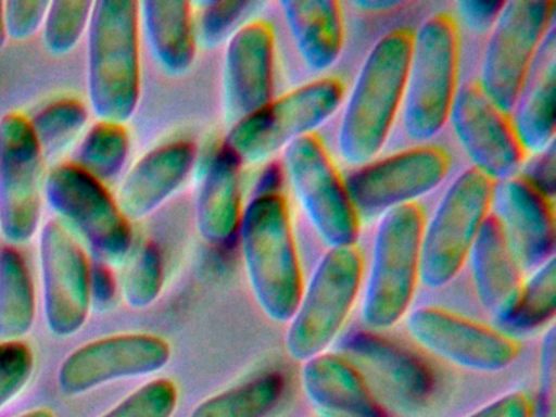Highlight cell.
Returning <instances> with one entry per match:
<instances>
[{
  "label": "cell",
  "instance_id": "cell-1",
  "mask_svg": "<svg viewBox=\"0 0 556 417\" xmlns=\"http://www.w3.org/2000/svg\"><path fill=\"white\" fill-rule=\"evenodd\" d=\"M413 29L395 28L369 49L344 101L338 152L350 165L372 162L402 110Z\"/></svg>",
  "mask_w": 556,
  "mask_h": 417
},
{
  "label": "cell",
  "instance_id": "cell-2",
  "mask_svg": "<svg viewBox=\"0 0 556 417\" xmlns=\"http://www.w3.org/2000/svg\"><path fill=\"white\" fill-rule=\"evenodd\" d=\"M239 233L256 303L273 321H291L305 283L288 198L278 188L258 189L243 207Z\"/></svg>",
  "mask_w": 556,
  "mask_h": 417
},
{
  "label": "cell",
  "instance_id": "cell-3",
  "mask_svg": "<svg viewBox=\"0 0 556 417\" xmlns=\"http://www.w3.org/2000/svg\"><path fill=\"white\" fill-rule=\"evenodd\" d=\"M87 48V88L99 121L125 124L141 100L139 2H93Z\"/></svg>",
  "mask_w": 556,
  "mask_h": 417
},
{
  "label": "cell",
  "instance_id": "cell-4",
  "mask_svg": "<svg viewBox=\"0 0 556 417\" xmlns=\"http://www.w3.org/2000/svg\"><path fill=\"white\" fill-rule=\"evenodd\" d=\"M460 33L454 15L435 12L413 31L403 91V127L409 139L426 142L448 121L458 90Z\"/></svg>",
  "mask_w": 556,
  "mask_h": 417
},
{
  "label": "cell",
  "instance_id": "cell-5",
  "mask_svg": "<svg viewBox=\"0 0 556 417\" xmlns=\"http://www.w3.org/2000/svg\"><path fill=\"white\" fill-rule=\"evenodd\" d=\"M425 212L418 202L380 215L364 283L363 321L374 331L395 326L412 305L419 282Z\"/></svg>",
  "mask_w": 556,
  "mask_h": 417
},
{
  "label": "cell",
  "instance_id": "cell-6",
  "mask_svg": "<svg viewBox=\"0 0 556 417\" xmlns=\"http://www.w3.org/2000/svg\"><path fill=\"white\" fill-rule=\"evenodd\" d=\"M344 84L337 77L301 85L229 127L223 147L240 165L268 162L292 142L317 132L340 110Z\"/></svg>",
  "mask_w": 556,
  "mask_h": 417
},
{
  "label": "cell",
  "instance_id": "cell-7",
  "mask_svg": "<svg viewBox=\"0 0 556 417\" xmlns=\"http://www.w3.org/2000/svg\"><path fill=\"white\" fill-rule=\"evenodd\" d=\"M364 267L357 244L328 248L318 260L286 332V351L294 361L324 354L340 336L359 296Z\"/></svg>",
  "mask_w": 556,
  "mask_h": 417
},
{
  "label": "cell",
  "instance_id": "cell-8",
  "mask_svg": "<svg viewBox=\"0 0 556 417\" xmlns=\"http://www.w3.org/2000/svg\"><path fill=\"white\" fill-rule=\"evenodd\" d=\"M494 181L475 168L464 169L448 185L425 222L419 254V282L441 289L457 277L481 225L491 214Z\"/></svg>",
  "mask_w": 556,
  "mask_h": 417
},
{
  "label": "cell",
  "instance_id": "cell-9",
  "mask_svg": "<svg viewBox=\"0 0 556 417\" xmlns=\"http://www.w3.org/2000/svg\"><path fill=\"white\" fill-rule=\"evenodd\" d=\"M282 160L292 191L318 238L328 248L356 244L361 217L324 139L317 132L301 137L282 152Z\"/></svg>",
  "mask_w": 556,
  "mask_h": 417
},
{
  "label": "cell",
  "instance_id": "cell-10",
  "mask_svg": "<svg viewBox=\"0 0 556 417\" xmlns=\"http://www.w3.org/2000/svg\"><path fill=\"white\" fill-rule=\"evenodd\" d=\"M555 9L553 0H510L490 29L478 84L504 113L513 111L530 64L555 25Z\"/></svg>",
  "mask_w": 556,
  "mask_h": 417
},
{
  "label": "cell",
  "instance_id": "cell-11",
  "mask_svg": "<svg viewBox=\"0 0 556 417\" xmlns=\"http://www.w3.org/2000/svg\"><path fill=\"white\" fill-rule=\"evenodd\" d=\"M50 207L84 238L97 260L125 261L131 251L132 230L102 181L71 163L50 169L45 179Z\"/></svg>",
  "mask_w": 556,
  "mask_h": 417
},
{
  "label": "cell",
  "instance_id": "cell-12",
  "mask_svg": "<svg viewBox=\"0 0 556 417\" xmlns=\"http://www.w3.org/2000/svg\"><path fill=\"white\" fill-rule=\"evenodd\" d=\"M43 159L30 119L0 117V235L11 247L28 243L40 228Z\"/></svg>",
  "mask_w": 556,
  "mask_h": 417
},
{
  "label": "cell",
  "instance_id": "cell-13",
  "mask_svg": "<svg viewBox=\"0 0 556 417\" xmlns=\"http://www.w3.org/2000/svg\"><path fill=\"white\" fill-rule=\"evenodd\" d=\"M451 163L444 147L421 143L361 165L344 185L361 218L380 217L434 191L447 178Z\"/></svg>",
  "mask_w": 556,
  "mask_h": 417
},
{
  "label": "cell",
  "instance_id": "cell-14",
  "mask_svg": "<svg viewBox=\"0 0 556 417\" xmlns=\"http://www.w3.org/2000/svg\"><path fill=\"white\" fill-rule=\"evenodd\" d=\"M406 326L422 349L465 370L496 374L520 354L517 339L441 306H419Z\"/></svg>",
  "mask_w": 556,
  "mask_h": 417
},
{
  "label": "cell",
  "instance_id": "cell-15",
  "mask_svg": "<svg viewBox=\"0 0 556 417\" xmlns=\"http://www.w3.org/2000/svg\"><path fill=\"white\" fill-rule=\"evenodd\" d=\"M448 119L473 163L471 168L494 182L519 175L529 153L517 137L510 114L484 94L478 80L458 87Z\"/></svg>",
  "mask_w": 556,
  "mask_h": 417
},
{
  "label": "cell",
  "instance_id": "cell-16",
  "mask_svg": "<svg viewBox=\"0 0 556 417\" xmlns=\"http://www.w3.org/2000/svg\"><path fill=\"white\" fill-rule=\"evenodd\" d=\"M45 319L51 334L70 338L86 325L90 309V260L60 220H50L40 237Z\"/></svg>",
  "mask_w": 556,
  "mask_h": 417
},
{
  "label": "cell",
  "instance_id": "cell-17",
  "mask_svg": "<svg viewBox=\"0 0 556 417\" xmlns=\"http://www.w3.org/2000/svg\"><path fill=\"white\" fill-rule=\"evenodd\" d=\"M170 357V344L161 336H109L67 355L58 371V384L66 396H80L113 381L155 374Z\"/></svg>",
  "mask_w": 556,
  "mask_h": 417
},
{
  "label": "cell",
  "instance_id": "cell-18",
  "mask_svg": "<svg viewBox=\"0 0 556 417\" xmlns=\"http://www.w3.org/2000/svg\"><path fill=\"white\" fill-rule=\"evenodd\" d=\"M276 35L268 20L253 18L227 41L224 116L229 127L275 98Z\"/></svg>",
  "mask_w": 556,
  "mask_h": 417
},
{
  "label": "cell",
  "instance_id": "cell-19",
  "mask_svg": "<svg viewBox=\"0 0 556 417\" xmlns=\"http://www.w3.org/2000/svg\"><path fill=\"white\" fill-rule=\"evenodd\" d=\"M491 214L500 220L522 270L555 256V204L523 175L494 182Z\"/></svg>",
  "mask_w": 556,
  "mask_h": 417
},
{
  "label": "cell",
  "instance_id": "cell-20",
  "mask_svg": "<svg viewBox=\"0 0 556 417\" xmlns=\"http://www.w3.org/2000/svg\"><path fill=\"white\" fill-rule=\"evenodd\" d=\"M198 149L190 140L155 147L138 160L123 179L119 211L128 220H141L157 211L193 172Z\"/></svg>",
  "mask_w": 556,
  "mask_h": 417
},
{
  "label": "cell",
  "instance_id": "cell-21",
  "mask_svg": "<svg viewBox=\"0 0 556 417\" xmlns=\"http://www.w3.org/2000/svg\"><path fill=\"white\" fill-rule=\"evenodd\" d=\"M475 290L483 308L496 325L507 318L519 300L523 287V270L507 241L500 220L488 215L481 225L470 253Z\"/></svg>",
  "mask_w": 556,
  "mask_h": 417
},
{
  "label": "cell",
  "instance_id": "cell-22",
  "mask_svg": "<svg viewBox=\"0 0 556 417\" xmlns=\"http://www.w3.org/2000/svg\"><path fill=\"white\" fill-rule=\"evenodd\" d=\"M514 129L527 153H540L555 143L556 31L548 29L514 104Z\"/></svg>",
  "mask_w": 556,
  "mask_h": 417
},
{
  "label": "cell",
  "instance_id": "cell-23",
  "mask_svg": "<svg viewBox=\"0 0 556 417\" xmlns=\"http://www.w3.org/2000/svg\"><path fill=\"white\" fill-rule=\"evenodd\" d=\"M302 364V388L318 409L338 417H386L369 384L346 358L324 352Z\"/></svg>",
  "mask_w": 556,
  "mask_h": 417
},
{
  "label": "cell",
  "instance_id": "cell-24",
  "mask_svg": "<svg viewBox=\"0 0 556 417\" xmlns=\"http://www.w3.org/2000/svg\"><path fill=\"white\" fill-rule=\"evenodd\" d=\"M240 168L236 156L220 146L201 179L197 228L201 240L211 247H224L239 233L243 215Z\"/></svg>",
  "mask_w": 556,
  "mask_h": 417
},
{
  "label": "cell",
  "instance_id": "cell-25",
  "mask_svg": "<svg viewBox=\"0 0 556 417\" xmlns=\"http://www.w3.org/2000/svg\"><path fill=\"white\" fill-rule=\"evenodd\" d=\"M289 31L308 71L324 74L341 58L344 22L341 3L334 0L281 2Z\"/></svg>",
  "mask_w": 556,
  "mask_h": 417
},
{
  "label": "cell",
  "instance_id": "cell-26",
  "mask_svg": "<svg viewBox=\"0 0 556 417\" xmlns=\"http://www.w3.org/2000/svg\"><path fill=\"white\" fill-rule=\"evenodd\" d=\"M149 48L162 71L181 77L193 67L198 38L193 5L185 0L139 2Z\"/></svg>",
  "mask_w": 556,
  "mask_h": 417
},
{
  "label": "cell",
  "instance_id": "cell-27",
  "mask_svg": "<svg viewBox=\"0 0 556 417\" xmlns=\"http://www.w3.org/2000/svg\"><path fill=\"white\" fill-rule=\"evenodd\" d=\"M344 348L366 362L396 393L409 401H422L432 393L434 375L428 365L408 349L380 338L376 332L351 334Z\"/></svg>",
  "mask_w": 556,
  "mask_h": 417
},
{
  "label": "cell",
  "instance_id": "cell-28",
  "mask_svg": "<svg viewBox=\"0 0 556 417\" xmlns=\"http://www.w3.org/2000/svg\"><path fill=\"white\" fill-rule=\"evenodd\" d=\"M37 318L30 269L15 247L0 248V339L22 341Z\"/></svg>",
  "mask_w": 556,
  "mask_h": 417
},
{
  "label": "cell",
  "instance_id": "cell-29",
  "mask_svg": "<svg viewBox=\"0 0 556 417\" xmlns=\"http://www.w3.org/2000/svg\"><path fill=\"white\" fill-rule=\"evenodd\" d=\"M285 390V377L268 371L201 401L190 417H268L281 403Z\"/></svg>",
  "mask_w": 556,
  "mask_h": 417
},
{
  "label": "cell",
  "instance_id": "cell-30",
  "mask_svg": "<svg viewBox=\"0 0 556 417\" xmlns=\"http://www.w3.org/2000/svg\"><path fill=\"white\" fill-rule=\"evenodd\" d=\"M556 312V267L555 256L532 270V276L523 282L522 292L510 315L497 325L504 334H532L552 321Z\"/></svg>",
  "mask_w": 556,
  "mask_h": 417
},
{
  "label": "cell",
  "instance_id": "cell-31",
  "mask_svg": "<svg viewBox=\"0 0 556 417\" xmlns=\"http://www.w3.org/2000/svg\"><path fill=\"white\" fill-rule=\"evenodd\" d=\"M129 147L131 142L125 124L99 121L84 136L73 163L105 182L122 172L128 160Z\"/></svg>",
  "mask_w": 556,
  "mask_h": 417
},
{
  "label": "cell",
  "instance_id": "cell-32",
  "mask_svg": "<svg viewBox=\"0 0 556 417\" xmlns=\"http://www.w3.org/2000/svg\"><path fill=\"white\" fill-rule=\"evenodd\" d=\"M89 121V111L76 98H63L41 108L30 119L43 156H53L76 140Z\"/></svg>",
  "mask_w": 556,
  "mask_h": 417
},
{
  "label": "cell",
  "instance_id": "cell-33",
  "mask_svg": "<svg viewBox=\"0 0 556 417\" xmlns=\"http://www.w3.org/2000/svg\"><path fill=\"white\" fill-rule=\"evenodd\" d=\"M164 261L154 243H144L126 264L122 277V293L131 308L151 306L164 287Z\"/></svg>",
  "mask_w": 556,
  "mask_h": 417
},
{
  "label": "cell",
  "instance_id": "cell-34",
  "mask_svg": "<svg viewBox=\"0 0 556 417\" xmlns=\"http://www.w3.org/2000/svg\"><path fill=\"white\" fill-rule=\"evenodd\" d=\"M93 2L86 0H56L50 2L45 16L43 42L50 54L66 55L79 45L89 28Z\"/></svg>",
  "mask_w": 556,
  "mask_h": 417
},
{
  "label": "cell",
  "instance_id": "cell-35",
  "mask_svg": "<svg viewBox=\"0 0 556 417\" xmlns=\"http://www.w3.org/2000/svg\"><path fill=\"white\" fill-rule=\"evenodd\" d=\"M263 7L265 3L250 0H211L201 3L197 38L206 48H216L229 41Z\"/></svg>",
  "mask_w": 556,
  "mask_h": 417
},
{
  "label": "cell",
  "instance_id": "cell-36",
  "mask_svg": "<svg viewBox=\"0 0 556 417\" xmlns=\"http://www.w3.org/2000/svg\"><path fill=\"white\" fill-rule=\"evenodd\" d=\"M178 404V388L174 381L159 378L129 394L102 417H172Z\"/></svg>",
  "mask_w": 556,
  "mask_h": 417
},
{
  "label": "cell",
  "instance_id": "cell-37",
  "mask_svg": "<svg viewBox=\"0 0 556 417\" xmlns=\"http://www.w3.org/2000/svg\"><path fill=\"white\" fill-rule=\"evenodd\" d=\"M34 370L35 354L27 342H0V409L27 387Z\"/></svg>",
  "mask_w": 556,
  "mask_h": 417
},
{
  "label": "cell",
  "instance_id": "cell-38",
  "mask_svg": "<svg viewBox=\"0 0 556 417\" xmlns=\"http://www.w3.org/2000/svg\"><path fill=\"white\" fill-rule=\"evenodd\" d=\"M50 2L47 0H9L4 2V25L8 38L24 41L43 26Z\"/></svg>",
  "mask_w": 556,
  "mask_h": 417
},
{
  "label": "cell",
  "instance_id": "cell-39",
  "mask_svg": "<svg viewBox=\"0 0 556 417\" xmlns=\"http://www.w3.org/2000/svg\"><path fill=\"white\" fill-rule=\"evenodd\" d=\"M556 334L555 328L549 326L540 351V387L539 404L540 416L555 417L556 401Z\"/></svg>",
  "mask_w": 556,
  "mask_h": 417
},
{
  "label": "cell",
  "instance_id": "cell-40",
  "mask_svg": "<svg viewBox=\"0 0 556 417\" xmlns=\"http://www.w3.org/2000/svg\"><path fill=\"white\" fill-rule=\"evenodd\" d=\"M118 296V282L109 263L96 260L90 263V305L92 308H112Z\"/></svg>",
  "mask_w": 556,
  "mask_h": 417
},
{
  "label": "cell",
  "instance_id": "cell-41",
  "mask_svg": "<svg viewBox=\"0 0 556 417\" xmlns=\"http://www.w3.org/2000/svg\"><path fill=\"white\" fill-rule=\"evenodd\" d=\"M504 2L494 0H460L455 3L462 23L473 33H490Z\"/></svg>",
  "mask_w": 556,
  "mask_h": 417
},
{
  "label": "cell",
  "instance_id": "cell-42",
  "mask_svg": "<svg viewBox=\"0 0 556 417\" xmlns=\"http://www.w3.org/2000/svg\"><path fill=\"white\" fill-rule=\"evenodd\" d=\"M533 404L523 391H510L484 404L467 417H532Z\"/></svg>",
  "mask_w": 556,
  "mask_h": 417
},
{
  "label": "cell",
  "instance_id": "cell-43",
  "mask_svg": "<svg viewBox=\"0 0 556 417\" xmlns=\"http://www.w3.org/2000/svg\"><path fill=\"white\" fill-rule=\"evenodd\" d=\"M535 155L536 159L532 160V162L526 166V172L520 173V175L526 176L529 181H532L536 188L542 189L549 198H555V143L546 147L543 152L535 153Z\"/></svg>",
  "mask_w": 556,
  "mask_h": 417
},
{
  "label": "cell",
  "instance_id": "cell-44",
  "mask_svg": "<svg viewBox=\"0 0 556 417\" xmlns=\"http://www.w3.org/2000/svg\"><path fill=\"white\" fill-rule=\"evenodd\" d=\"M353 5L363 10V12L382 13L400 9V7L405 5V2H402V0H356Z\"/></svg>",
  "mask_w": 556,
  "mask_h": 417
},
{
  "label": "cell",
  "instance_id": "cell-45",
  "mask_svg": "<svg viewBox=\"0 0 556 417\" xmlns=\"http://www.w3.org/2000/svg\"><path fill=\"white\" fill-rule=\"evenodd\" d=\"M5 41H8V33L4 25V2H0V51L4 49Z\"/></svg>",
  "mask_w": 556,
  "mask_h": 417
},
{
  "label": "cell",
  "instance_id": "cell-46",
  "mask_svg": "<svg viewBox=\"0 0 556 417\" xmlns=\"http://www.w3.org/2000/svg\"><path fill=\"white\" fill-rule=\"evenodd\" d=\"M18 417H56V414L50 409H35L30 410V413L22 414V416Z\"/></svg>",
  "mask_w": 556,
  "mask_h": 417
}]
</instances>
